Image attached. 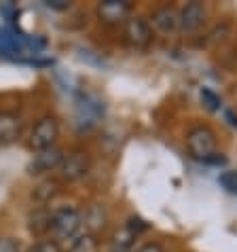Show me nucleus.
<instances>
[{
	"label": "nucleus",
	"instance_id": "nucleus-12",
	"mask_svg": "<svg viewBox=\"0 0 237 252\" xmlns=\"http://www.w3.org/2000/svg\"><path fill=\"white\" fill-rule=\"evenodd\" d=\"M19 134H22V119L15 113L0 110V144L15 142Z\"/></svg>",
	"mask_w": 237,
	"mask_h": 252
},
{
	"label": "nucleus",
	"instance_id": "nucleus-15",
	"mask_svg": "<svg viewBox=\"0 0 237 252\" xmlns=\"http://www.w3.org/2000/svg\"><path fill=\"white\" fill-rule=\"evenodd\" d=\"M100 250V246H97V240H95V235H81V237H76V240L72 242V246L68 252H97Z\"/></svg>",
	"mask_w": 237,
	"mask_h": 252
},
{
	"label": "nucleus",
	"instance_id": "nucleus-8",
	"mask_svg": "<svg viewBox=\"0 0 237 252\" xmlns=\"http://www.w3.org/2000/svg\"><path fill=\"white\" fill-rule=\"evenodd\" d=\"M150 28H155L161 34H174L180 30V11L176 6H161L152 13Z\"/></svg>",
	"mask_w": 237,
	"mask_h": 252
},
{
	"label": "nucleus",
	"instance_id": "nucleus-2",
	"mask_svg": "<svg viewBox=\"0 0 237 252\" xmlns=\"http://www.w3.org/2000/svg\"><path fill=\"white\" fill-rule=\"evenodd\" d=\"M83 227V214L76 208H58L51 212V233L58 240H74Z\"/></svg>",
	"mask_w": 237,
	"mask_h": 252
},
{
	"label": "nucleus",
	"instance_id": "nucleus-9",
	"mask_svg": "<svg viewBox=\"0 0 237 252\" xmlns=\"http://www.w3.org/2000/svg\"><path fill=\"white\" fill-rule=\"evenodd\" d=\"M129 11L131 6L129 2H123V0H104L97 6V15L104 24H121L129 19Z\"/></svg>",
	"mask_w": 237,
	"mask_h": 252
},
{
	"label": "nucleus",
	"instance_id": "nucleus-1",
	"mask_svg": "<svg viewBox=\"0 0 237 252\" xmlns=\"http://www.w3.org/2000/svg\"><path fill=\"white\" fill-rule=\"evenodd\" d=\"M186 151L195 161L210 165L227 163V157H220L216 153V134L207 125H195L186 134Z\"/></svg>",
	"mask_w": 237,
	"mask_h": 252
},
{
	"label": "nucleus",
	"instance_id": "nucleus-5",
	"mask_svg": "<svg viewBox=\"0 0 237 252\" xmlns=\"http://www.w3.org/2000/svg\"><path fill=\"white\" fill-rule=\"evenodd\" d=\"M74 108H76V123L83 125V127H91L104 115V102L93 94H79Z\"/></svg>",
	"mask_w": 237,
	"mask_h": 252
},
{
	"label": "nucleus",
	"instance_id": "nucleus-10",
	"mask_svg": "<svg viewBox=\"0 0 237 252\" xmlns=\"http://www.w3.org/2000/svg\"><path fill=\"white\" fill-rule=\"evenodd\" d=\"M206 22V9L201 2H189L180 11V32L191 34L197 32Z\"/></svg>",
	"mask_w": 237,
	"mask_h": 252
},
{
	"label": "nucleus",
	"instance_id": "nucleus-4",
	"mask_svg": "<svg viewBox=\"0 0 237 252\" xmlns=\"http://www.w3.org/2000/svg\"><path fill=\"white\" fill-rule=\"evenodd\" d=\"M58 136H59V125L55 121V117H43V119H38V123L32 127L28 146L36 153L53 149Z\"/></svg>",
	"mask_w": 237,
	"mask_h": 252
},
{
	"label": "nucleus",
	"instance_id": "nucleus-16",
	"mask_svg": "<svg viewBox=\"0 0 237 252\" xmlns=\"http://www.w3.org/2000/svg\"><path fill=\"white\" fill-rule=\"evenodd\" d=\"M201 102H204V106L210 110V113H216V110H220V106H222L220 97L216 95L212 89H207V87L201 89Z\"/></svg>",
	"mask_w": 237,
	"mask_h": 252
},
{
	"label": "nucleus",
	"instance_id": "nucleus-11",
	"mask_svg": "<svg viewBox=\"0 0 237 252\" xmlns=\"http://www.w3.org/2000/svg\"><path fill=\"white\" fill-rule=\"evenodd\" d=\"M61 159H64V153L53 146V149H47V151L36 153L28 170H30V174H45V172H51V170H55V167H59Z\"/></svg>",
	"mask_w": 237,
	"mask_h": 252
},
{
	"label": "nucleus",
	"instance_id": "nucleus-7",
	"mask_svg": "<svg viewBox=\"0 0 237 252\" xmlns=\"http://www.w3.org/2000/svg\"><path fill=\"white\" fill-rule=\"evenodd\" d=\"M89 155L83 151H74V153H68V155H64V159H61L59 163V176L64 180H79L83 178L85 174L89 172Z\"/></svg>",
	"mask_w": 237,
	"mask_h": 252
},
{
	"label": "nucleus",
	"instance_id": "nucleus-21",
	"mask_svg": "<svg viewBox=\"0 0 237 252\" xmlns=\"http://www.w3.org/2000/svg\"><path fill=\"white\" fill-rule=\"evenodd\" d=\"M138 252H165L159 244H155V242H148V244H144V246L138 250Z\"/></svg>",
	"mask_w": 237,
	"mask_h": 252
},
{
	"label": "nucleus",
	"instance_id": "nucleus-18",
	"mask_svg": "<svg viewBox=\"0 0 237 252\" xmlns=\"http://www.w3.org/2000/svg\"><path fill=\"white\" fill-rule=\"evenodd\" d=\"M55 193H58V183H53V180H47V183H43L36 189V197L40 201H49Z\"/></svg>",
	"mask_w": 237,
	"mask_h": 252
},
{
	"label": "nucleus",
	"instance_id": "nucleus-19",
	"mask_svg": "<svg viewBox=\"0 0 237 252\" xmlns=\"http://www.w3.org/2000/svg\"><path fill=\"white\" fill-rule=\"evenodd\" d=\"M28 252H61V248H59L58 242H53V240H43V242L34 244V246L28 250Z\"/></svg>",
	"mask_w": 237,
	"mask_h": 252
},
{
	"label": "nucleus",
	"instance_id": "nucleus-3",
	"mask_svg": "<svg viewBox=\"0 0 237 252\" xmlns=\"http://www.w3.org/2000/svg\"><path fill=\"white\" fill-rule=\"evenodd\" d=\"M40 49H45V40L30 38L11 28H0V55H19L26 51L38 53Z\"/></svg>",
	"mask_w": 237,
	"mask_h": 252
},
{
	"label": "nucleus",
	"instance_id": "nucleus-17",
	"mask_svg": "<svg viewBox=\"0 0 237 252\" xmlns=\"http://www.w3.org/2000/svg\"><path fill=\"white\" fill-rule=\"evenodd\" d=\"M218 185L229 191L231 195H237V172H225L218 176Z\"/></svg>",
	"mask_w": 237,
	"mask_h": 252
},
{
	"label": "nucleus",
	"instance_id": "nucleus-6",
	"mask_svg": "<svg viewBox=\"0 0 237 252\" xmlns=\"http://www.w3.org/2000/svg\"><path fill=\"white\" fill-rule=\"evenodd\" d=\"M125 40L131 49H146L152 43V28L144 17H129L125 22Z\"/></svg>",
	"mask_w": 237,
	"mask_h": 252
},
{
	"label": "nucleus",
	"instance_id": "nucleus-13",
	"mask_svg": "<svg viewBox=\"0 0 237 252\" xmlns=\"http://www.w3.org/2000/svg\"><path fill=\"white\" fill-rule=\"evenodd\" d=\"M138 231L129 225V222H125L123 227H118L113 237H110V252H131L136 246V240H138Z\"/></svg>",
	"mask_w": 237,
	"mask_h": 252
},
{
	"label": "nucleus",
	"instance_id": "nucleus-14",
	"mask_svg": "<svg viewBox=\"0 0 237 252\" xmlns=\"http://www.w3.org/2000/svg\"><path fill=\"white\" fill-rule=\"evenodd\" d=\"M83 225L89 229V235H95L97 231H102L106 225V212L102 206H91L83 214Z\"/></svg>",
	"mask_w": 237,
	"mask_h": 252
},
{
	"label": "nucleus",
	"instance_id": "nucleus-20",
	"mask_svg": "<svg viewBox=\"0 0 237 252\" xmlns=\"http://www.w3.org/2000/svg\"><path fill=\"white\" fill-rule=\"evenodd\" d=\"M45 4L49 6V9H58V11H64V9L70 6V2H66V0H47Z\"/></svg>",
	"mask_w": 237,
	"mask_h": 252
}]
</instances>
